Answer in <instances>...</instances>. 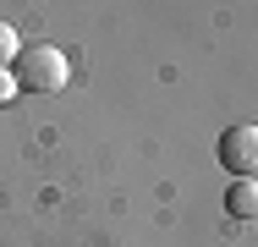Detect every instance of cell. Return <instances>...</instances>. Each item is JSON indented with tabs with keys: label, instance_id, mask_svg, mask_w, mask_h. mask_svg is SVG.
Wrapping results in <instances>:
<instances>
[{
	"label": "cell",
	"instance_id": "7a4b0ae2",
	"mask_svg": "<svg viewBox=\"0 0 258 247\" xmlns=\"http://www.w3.org/2000/svg\"><path fill=\"white\" fill-rule=\"evenodd\" d=\"M214 154H220V165H225L231 176H258V127L253 121L225 127L220 143H214Z\"/></svg>",
	"mask_w": 258,
	"mask_h": 247
},
{
	"label": "cell",
	"instance_id": "3957f363",
	"mask_svg": "<svg viewBox=\"0 0 258 247\" xmlns=\"http://www.w3.org/2000/svg\"><path fill=\"white\" fill-rule=\"evenodd\" d=\"M225 209H231V220H258V176H231Z\"/></svg>",
	"mask_w": 258,
	"mask_h": 247
},
{
	"label": "cell",
	"instance_id": "6da1fadb",
	"mask_svg": "<svg viewBox=\"0 0 258 247\" xmlns=\"http://www.w3.org/2000/svg\"><path fill=\"white\" fill-rule=\"evenodd\" d=\"M11 77H17V88H28V94H60V88L72 83V60L55 44H22L17 60H11Z\"/></svg>",
	"mask_w": 258,
	"mask_h": 247
},
{
	"label": "cell",
	"instance_id": "5b68a950",
	"mask_svg": "<svg viewBox=\"0 0 258 247\" xmlns=\"http://www.w3.org/2000/svg\"><path fill=\"white\" fill-rule=\"evenodd\" d=\"M17 94H22V88H17V77H11V66H0V104H11Z\"/></svg>",
	"mask_w": 258,
	"mask_h": 247
},
{
	"label": "cell",
	"instance_id": "277c9868",
	"mask_svg": "<svg viewBox=\"0 0 258 247\" xmlns=\"http://www.w3.org/2000/svg\"><path fill=\"white\" fill-rule=\"evenodd\" d=\"M17 49H22V33H17L11 22H0V66H11V60H17Z\"/></svg>",
	"mask_w": 258,
	"mask_h": 247
}]
</instances>
